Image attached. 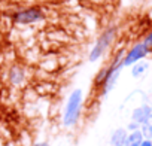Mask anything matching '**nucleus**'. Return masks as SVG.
<instances>
[{
    "label": "nucleus",
    "instance_id": "nucleus-1",
    "mask_svg": "<svg viewBox=\"0 0 152 146\" xmlns=\"http://www.w3.org/2000/svg\"><path fill=\"white\" fill-rule=\"evenodd\" d=\"M122 57H124V52H119L110 66H107L106 69L100 70L99 72V75L96 78V85L100 87L102 90V96H107L116 85L118 79H119V75H121V72L124 69L122 66Z\"/></svg>",
    "mask_w": 152,
    "mask_h": 146
},
{
    "label": "nucleus",
    "instance_id": "nucleus-2",
    "mask_svg": "<svg viewBox=\"0 0 152 146\" xmlns=\"http://www.w3.org/2000/svg\"><path fill=\"white\" fill-rule=\"evenodd\" d=\"M84 106V91L81 88L73 90L66 101L64 112H63V125L66 128H73L78 124Z\"/></svg>",
    "mask_w": 152,
    "mask_h": 146
},
{
    "label": "nucleus",
    "instance_id": "nucleus-3",
    "mask_svg": "<svg viewBox=\"0 0 152 146\" xmlns=\"http://www.w3.org/2000/svg\"><path fill=\"white\" fill-rule=\"evenodd\" d=\"M115 28H107L104 33H102V36L96 40V43H94V46H93V49L90 51V55H88V60L91 61V63H96V61H99L104 54H106V51H107V48L110 46V43L113 42V39H115Z\"/></svg>",
    "mask_w": 152,
    "mask_h": 146
},
{
    "label": "nucleus",
    "instance_id": "nucleus-4",
    "mask_svg": "<svg viewBox=\"0 0 152 146\" xmlns=\"http://www.w3.org/2000/svg\"><path fill=\"white\" fill-rule=\"evenodd\" d=\"M149 54V49L143 45V42H139L131 46L130 51H127L122 57V66L124 67H131L133 64L145 60V57Z\"/></svg>",
    "mask_w": 152,
    "mask_h": 146
},
{
    "label": "nucleus",
    "instance_id": "nucleus-5",
    "mask_svg": "<svg viewBox=\"0 0 152 146\" xmlns=\"http://www.w3.org/2000/svg\"><path fill=\"white\" fill-rule=\"evenodd\" d=\"M43 18V12L40 8L37 6H31V8H27V9H23V11H18L15 15H14V21L17 24H33V23H37Z\"/></svg>",
    "mask_w": 152,
    "mask_h": 146
},
{
    "label": "nucleus",
    "instance_id": "nucleus-6",
    "mask_svg": "<svg viewBox=\"0 0 152 146\" xmlns=\"http://www.w3.org/2000/svg\"><path fill=\"white\" fill-rule=\"evenodd\" d=\"M151 115H152V112H151L149 104H140V106H137L131 112V121L136 122V124H139V125H142L145 121H148V118Z\"/></svg>",
    "mask_w": 152,
    "mask_h": 146
},
{
    "label": "nucleus",
    "instance_id": "nucleus-7",
    "mask_svg": "<svg viewBox=\"0 0 152 146\" xmlns=\"http://www.w3.org/2000/svg\"><path fill=\"white\" fill-rule=\"evenodd\" d=\"M127 134L128 131L125 128H115L110 134V139H109V146H124L125 143V139H127Z\"/></svg>",
    "mask_w": 152,
    "mask_h": 146
},
{
    "label": "nucleus",
    "instance_id": "nucleus-8",
    "mask_svg": "<svg viewBox=\"0 0 152 146\" xmlns=\"http://www.w3.org/2000/svg\"><path fill=\"white\" fill-rule=\"evenodd\" d=\"M148 69H149V63H146L145 60H142V61H139V63H136V64H133L131 66V76L133 78H142L145 73L148 72Z\"/></svg>",
    "mask_w": 152,
    "mask_h": 146
},
{
    "label": "nucleus",
    "instance_id": "nucleus-9",
    "mask_svg": "<svg viewBox=\"0 0 152 146\" xmlns=\"http://www.w3.org/2000/svg\"><path fill=\"white\" fill-rule=\"evenodd\" d=\"M142 140H143V136H142L140 130H136V131H131L127 134L124 146H139L142 143Z\"/></svg>",
    "mask_w": 152,
    "mask_h": 146
},
{
    "label": "nucleus",
    "instance_id": "nucleus-10",
    "mask_svg": "<svg viewBox=\"0 0 152 146\" xmlns=\"http://www.w3.org/2000/svg\"><path fill=\"white\" fill-rule=\"evenodd\" d=\"M24 78H26V75H24V70H23V69H20V67L11 69L9 79H11V82H12L14 85H21V84L24 82Z\"/></svg>",
    "mask_w": 152,
    "mask_h": 146
},
{
    "label": "nucleus",
    "instance_id": "nucleus-11",
    "mask_svg": "<svg viewBox=\"0 0 152 146\" xmlns=\"http://www.w3.org/2000/svg\"><path fill=\"white\" fill-rule=\"evenodd\" d=\"M140 133H142L143 139L152 140V115L148 118V121H145V122L140 125Z\"/></svg>",
    "mask_w": 152,
    "mask_h": 146
},
{
    "label": "nucleus",
    "instance_id": "nucleus-12",
    "mask_svg": "<svg viewBox=\"0 0 152 146\" xmlns=\"http://www.w3.org/2000/svg\"><path fill=\"white\" fill-rule=\"evenodd\" d=\"M143 45H145L149 51L152 49V31H151V33H148V36H146V37H145V40H143Z\"/></svg>",
    "mask_w": 152,
    "mask_h": 146
},
{
    "label": "nucleus",
    "instance_id": "nucleus-13",
    "mask_svg": "<svg viewBox=\"0 0 152 146\" xmlns=\"http://www.w3.org/2000/svg\"><path fill=\"white\" fill-rule=\"evenodd\" d=\"M125 130H127L128 133H131V131L140 130V125H139V124H136V122H133V121H130V122H128V125L125 127Z\"/></svg>",
    "mask_w": 152,
    "mask_h": 146
},
{
    "label": "nucleus",
    "instance_id": "nucleus-14",
    "mask_svg": "<svg viewBox=\"0 0 152 146\" xmlns=\"http://www.w3.org/2000/svg\"><path fill=\"white\" fill-rule=\"evenodd\" d=\"M139 146H152V140H148V139H143L142 143Z\"/></svg>",
    "mask_w": 152,
    "mask_h": 146
},
{
    "label": "nucleus",
    "instance_id": "nucleus-15",
    "mask_svg": "<svg viewBox=\"0 0 152 146\" xmlns=\"http://www.w3.org/2000/svg\"><path fill=\"white\" fill-rule=\"evenodd\" d=\"M31 146H49V143H46V142H37V143H34Z\"/></svg>",
    "mask_w": 152,
    "mask_h": 146
},
{
    "label": "nucleus",
    "instance_id": "nucleus-16",
    "mask_svg": "<svg viewBox=\"0 0 152 146\" xmlns=\"http://www.w3.org/2000/svg\"><path fill=\"white\" fill-rule=\"evenodd\" d=\"M149 107H151V112H152V101H151V104H149Z\"/></svg>",
    "mask_w": 152,
    "mask_h": 146
}]
</instances>
